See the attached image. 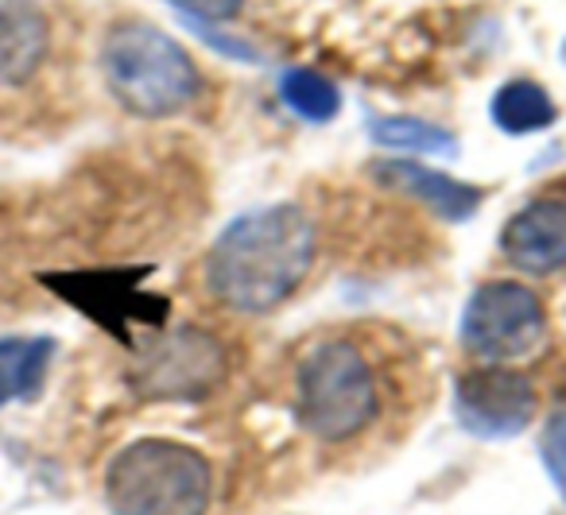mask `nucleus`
Returning <instances> with one entry per match:
<instances>
[{"mask_svg":"<svg viewBox=\"0 0 566 515\" xmlns=\"http://www.w3.org/2000/svg\"><path fill=\"white\" fill-rule=\"evenodd\" d=\"M535 411H539L535 383L509 365L473 368V372L458 376L454 383L458 427L470 430L473 438H485V442L524 434Z\"/></svg>","mask_w":566,"mask_h":515,"instance_id":"obj_8","label":"nucleus"},{"mask_svg":"<svg viewBox=\"0 0 566 515\" xmlns=\"http://www.w3.org/2000/svg\"><path fill=\"white\" fill-rule=\"evenodd\" d=\"M280 102L295 113V117L311 120V125H331L342 113V90L334 86L326 74L318 71H283L280 78Z\"/></svg>","mask_w":566,"mask_h":515,"instance_id":"obj_14","label":"nucleus"},{"mask_svg":"<svg viewBox=\"0 0 566 515\" xmlns=\"http://www.w3.org/2000/svg\"><path fill=\"white\" fill-rule=\"evenodd\" d=\"M501 252L527 275H555L566 267V198H535L520 206L501 229Z\"/></svg>","mask_w":566,"mask_h":515,"instance_id":"obj_9","label":"nucleus"},{"mask_svg":"<svg viewBox=\"0 0 566 515\" xmlns=\"http://www.w3.org/2000/svg\"><path fill=\"white\" fill-rule=\"evenodd\" d=\"M151 275V267H102V272H48L40 275L63 303L78 306L90 322L117 334L120 341L128 337V322H159L167 314L164 298H151L140 287Z\"/></svg>","mask_w":566,"mask_h":515,"instance_id":"obj_7","label":"nucleus"},{"mask_svg":"<svg viewBox=\"0 0 566 515\" xmlns=\"http://www.w3.org/2000/svg\"><path fill=\"white\" fill-rule=\"evenodd\" d=\"M539 458H543V469L551 473V484H555L558 496L566 500V411L547 419V427H543V434H539Z\"/></svg>","mask_w":566,"mask_h":515,"instance_id":"obj_16","label":"nucleus"},{"mask_svg":"<svg viewBox=\"0 0 566 515\" xmlns=\"http://www.w3.org/2000/svg\"><path fill=\"white\" fill-rule=\"evenodd\" d=\"M547 337V311L532 287L516 280H489L462 311V345L489 365L532 357Z\"/></svg>","mask_w":566,"mask_h":515,"instance_id":"obj_6","label":"nucleus"},{"mask_svg":"<svg viewBox=\"0 0 566 515\" xmlns=\"http://www.w3.org/2000/svg\"><path fill=\"white\" fill-rule=\"evenodd\" d=\"M102 492L113 515H206L213 500V465L187 442L140 438L113 453Z\"/></svg>","mask_w":566,"mask_h":515,"instance_id":"obj_3","label":"nucleus"},{"mask_svg":"<svg viewBox=\"0 0 566 515\" xmlns=\"http://www.w3.org/2000/svg\"><path fill=\"white\" fill-rule=\"evenodd\" d=\"M226 345L202 326H175L140 345L128 388L148 403H202L226 383Z\"/></svg>","mask_w":566,"mask_h":515,"instance_id":"obj_5","label":"nucleus"},{"mask_svg":"<svg viewBox=\"0 0 566 515\" xmlns=\"http://www.w3.org/2000/svg\"><path fill=\"white\" fill-rule=\"evenodd\" d=\"M558 59H563V66H566V40H563V48H558Z\"/></svg>","mask_w":566,"mask_h":515,"instance_id":"obj_18","label":"nucleus"},{"mask_svg":"<svg viewBox=\"0 0 566 515\" xmlns=\"http://www.w3.org/2000/svg\"><path fill=\"white\" fill-rule=\"evenodd\" d=\"M318 256V229L295 202L244 210L229 221L206 256V291L233 314L280 311Z\"/></svg>","mask_w":566,"mask_h":515,"instance_id":"obj_1","label":"nucleus"},{"mask_svg":"<svg viewBox=\"0 0 566 515\" xmlns=\"http://www.w3.org/2000/svg\"><path fill=\"white\" fill-rule=\"evenodd\" d=\"M295 411L318 442H349L380 411L377 376L349 341H318L295 368Z\"/></svg>","mask_w":566,"mask_h":515,"instance_id":"obj_4","label":"nucleus"},{"mask_svg":"<svg viewBox=\"0 0 566 515\" xmlns=\"http://www.w3.org/2000/svg\"><path fill=\"white\" fill-rule=\"evenodd\" d=\"M55 349V337H0V407L40 396Z\"/></svg>","mask_w":566,"mask_h":515,"instance_id":"obj_12","label":"nucleus"},{"mask_svg":"<svg viewBox=\"0 0 566 515\" xmlns=\"http://www.w3.org/2000/svg\"><path fill=\"white\" fill-rule=\"evenodd\" d=\"M369 136L385 148L396 151H416V156H439V159H454L458 156V140L454 133L431 125V120L419 117H377L369 120Z\"/></svg>","mask_w":566,"mask_h":515,"instance_id":"obj_15","label":"nucleus"},{"mask_svg":"<svg viewBox=\"0 0 566 515\" xmlns=\"http://www.w3.org/2000/svg\"><path fill=\"white\" fill-rule=\"evenodd\" d=\"M171 9H179L187 17V24H233L237 17L244 12V0H167Z\"/></svg>","mask_w":566,"mask_h":515,"instance_id":"obj_17","label":"nucleus"},{"mask_svg":"<svg viewBox=\"0 0 566 515\" xmlns=\"http://www.w3.org/2000/svg\"><path fill=\"white\" fill-rule=\"evenodd\" d=\"M373 179L380 187L396 190V195H408L416 202H423L431 213H439L442 221H470L473 213L485 202V190L470 187V182L454 179L447 171H431V167H419L411 159H380L373 164Z\"/></svg>","mask_w":566,"mask_h":515,"instance_id":"obj_10","label":"nucleus"},{"mask_svg":"<svg viewBox=\"0 0 566 515\" xmlns=\"http://www.w3.org/2000/svg\"><path fill=\"white\" fill-rule=\"evenodd\" d=\"M102 74L120 109L144 120L179 117L202 90L195 59L151 20H117L105 32Z\"/></svg>","mask_w":566,"mask_h":515,"instance_id":"obj_2","label":"nucleus"},{"mask_svg":"<svg viewBox=\"0 0 566 515\" xmlns=\"http://www.w3.org/2000/svg\"><path fill=\"white\" fill-rule=\"evenodd\" d=\"M489 117H493V125L501 128L504 136H532V133H543V128L555 125L558 109L539 82L512 78L493 94Z\"/></svg>","mask_w":566,"mask_h":515,"instance_id":"obj_13","label":"nucleus"},{"mask_svg":"<svg viewBox=\"0 0 566 515\" xmlns=\"http://www.w3.org/2000/svg\"><path fill=\"white\" fill-rule=\"evenodd\" d=\"M51 48L48 12L35 0H0V90L32 82Z\"/></svg>","mask_w":566,"mask_h":515,"instance_id":"obj_11","label":"nucleus"}]
</instances>
